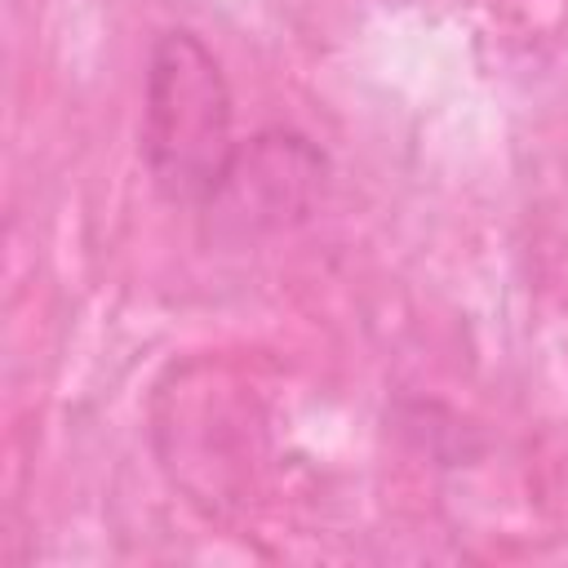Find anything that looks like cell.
Here are the masks:
<instances>
[{
    "label": "cell",
    "mask_w": 568,
    "mask_h": 568,
    "mask_svg": "<svg viewBox=\"0 0 568 568\" xmlns=\"http://www.w3.org/2000/svg\"><path fill=\"white\" fill-rule=\"evenodd\" d=\"M142 155L155 186L178 204L209 200L231 173L226 80L191 31H169L151 49Z\"/></svg>",
    "instance_id": "cell-1"
}]
</instances>
